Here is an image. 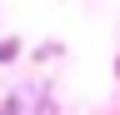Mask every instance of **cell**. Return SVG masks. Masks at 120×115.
I'll list each match as a JSON object with an SVG mask.
<instances>
[{
  "label": "cell",
  "instance_id": "obj_1",
  "mask_svg": "<svg viewBox=\"0 0 120 115\" xmlns=\"http://www.w3.org/2000/svg\"><path fill=\"white\" fill-rule=\"evenodd\" d=\"M15 55H20V45H15V40H5V45H0V60H15Z\"/></svg>",
  "mask_w": 120,
  "mask_h": 115
}]
</instances>
